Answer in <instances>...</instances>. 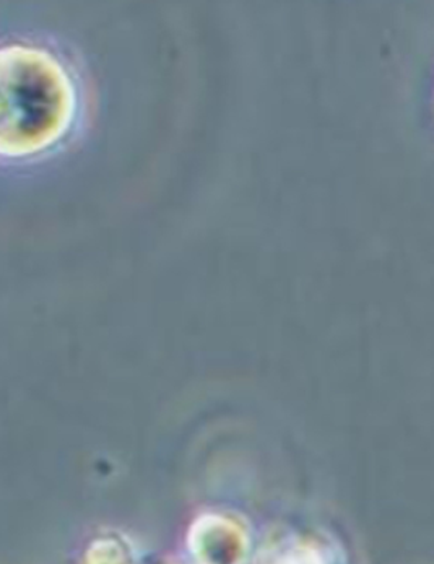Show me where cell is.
<instances>
[{"label":"cell","mask_w":434,"mask_h":564,"mask_svg":"<svg viewBox=\"0 0 434 564\" xmlns=\"http://www.w3.org/2000/svg\"><path fill=\"white\" fill-rule=\"evenodd\" d=\"M77 109L74 84L51 54L0 51V155L25 156L59 142Z\"/></svg>","instance_id":"1"},{"label":"cell","mask_w":434,"mask_h":564,"mask_svg":"<svg viewBox=\"0 0 434 564\" xmlns=\"http://www.w3.org/2000/svg\"><path fill=\"white\" fill-rule=\"evenodd\" d=\"M191 546L205 564H238L246 552V536L228 519L208 516L194 525Z\"/></svg>","instance_id":"2"},{"label":"cell","mask_w":434,"mask_h":564,"mask_svg":"<svg viewBox=\"0 0 434 564\" xmlns=\"http://www.w3.org/2000/svg\"><path fill=\"white\" fill-rule=\"evenodd\" d=\"M286 564H321L319 560L310 552L299 553V555L293 556Z\"/></svg>","instance_id":"3"}]
</instances>
